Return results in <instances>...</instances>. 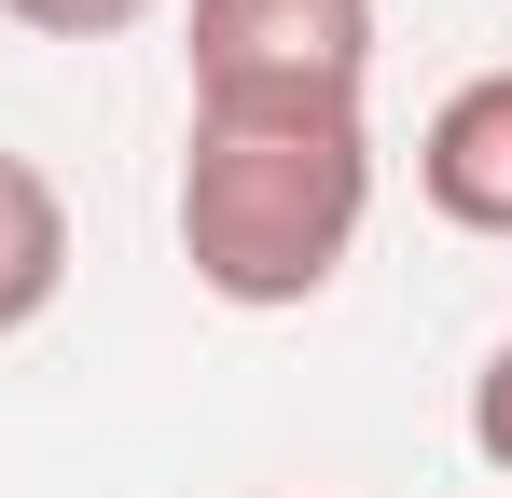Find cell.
Listing matches in <instances>:
<instances>
[{"instance_id": "6da1fadb", "label": "cell", "mask_w": 512, "mask_h": 498, "mask_svg": "<svg viewBox=\"0 0 512 498\" xmlns=\"http://www.w3.org/2000/svg\"><path fill=\"white\" fill-rule=\"evenodd\" d=\"M374 222V125L360 111H194L180 139V263L208 305L291 319L346 277Z\"/></svg>"}, {"instance_id": "277c9868", "label": "cell", "mask_w": 512, "mask_h": 498, "mask_svg": "<svg viewBox=\"0 0 512 498\" xmlns=\"http://www.w3.org/2000/svg\"><path fill=\"white\" fill-rule=\"evenodd\" d=\"M56 291H70V208L28 153H0V346L56 319Z\"/></svg>"}, {"instance_id": "7a4b0ae2", "label": "cell", "mask_w": 512, "mask_h": 498, "mask_svg": "<svg viewBox=\"0 0 512 498\" xmlns=\"http://www.w3.org/2000/svg\"><path fill=\"white\" fill-rule=\"evenodd\" d=\"M194 111H360L374 0H194Z\"/></svg>"}, {"instance_id": "5b68a950", "label": "cell", "mask_w": 512, "mask_h": 498, "mask_svg": "<svg viewBox=\"0 0 512 498\" xmlns=\"http://www.w3.org/2000/svg\"><path fill=\"white\" fill-rule=\"evenodd\" d=\"M28 42H125V28H153L167 0H0Z\"/></svg>"}, {"instance_id": "8992f818", "label": "cell", "mask_w": 512, "mask_h": 498, "mask_svg": "<svg viewBox=\"0 0 512 498\" xmlns=\"http://www.w3.org/2000/svg\"><path fill=\"white\" fill-rule=\"evenodd\" d=\"M471 457L512 485V346H485V374H471Z\"/></svg>"}, {"instance_id": "3957f363", "label": "cell", "mask_w": 512, "mask_h": 498, "mask_svg": "<svg viewBox=\"0 0 512 498\" xmlns=\"http://www.w3.org/2000/svg\"><path fill=\"white\" fill-rule=\"evenodd\" d=\"M416 194L457 222V236H499L512 249V70H471L416 139Z\"/></svg>"}]
</instances>
